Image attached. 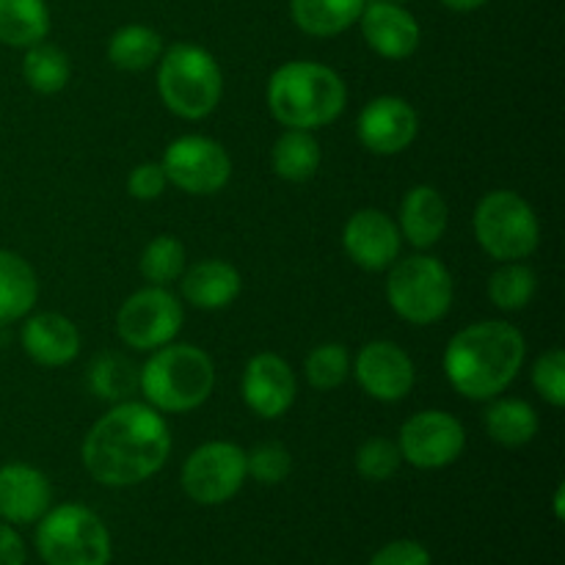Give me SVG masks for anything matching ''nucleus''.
<instances>
[{"mask_svg":"<svg viewBox=\"0 0 565 565\" xmlns=\"http://www.w3.org/2000/svg\"><path fill=\"white\" fill-rule=\"evenodd\" d=\"M86 472L108 489H127L154 478L171 456V430L149 403L121 401L92 425L83 439Z\"/></svg>","mask_w":565,"mask_h":565,"instance_id":"obj_1","label":"nucleus"},{"mask_svg":"<svg viewBox=\"0 0 565 565\" xmlns=\"http://www.w3.org/2000/svg\"><path fill=\"white\" fill-rule=\"evenodd\" d=\"M527 356V342L516 326L505 320H483L458 331L441 364L452 390L467 401L500 397L516 381Z\"/></svg>","mask_w":565,"mask_h":565,"instance_id":"obj_2","label":"nucleus"},{"mask_svg":"<svg viewBox=\"0 0 565 565\" xmlns=\"http://www.w3.org/2000/svg\"><path fill=\"white\" fill-rule=\"evenodd\" d=\"M268 110L281 127L318 130L342 116L348 105L345 81L318 61H287L270 75Z\"/></svg>","mask_w":565,"mask_h":565,"instance_id":"obj_3","label":"nucleus"},{"mask_svg":"<svg viewBox=\"0 0 565 565\" xmlns=\"http://www.w3.org/2000/svg\"><path fill=\"white\" fill-rule=\"evenodd\" d=\"M138 390L160 414L193 412L213 395L215 364L199 345L169 342L138 370Z\"/></svg>","mask_w":565,"mask_h":565,"instance_id":"obj_4","label":"nucleus"},{"mask_svg":"<svg viewBox=\"0 0 565 565\" xmlns=\"http://www.w3.org/2000/svg\"><path fill=\"white\" fill-rule=\"evenodd\" d=\"M158 94L166 108L188 121L213 114L224 94V72L213 53L199 44L177 42L158 61Z\"/></svg>","mask_w":565,"mask_h":565,"instance_id":"obj_5","label":"nucleus"},{"mask_svg":"<svg viewBox=\"0 0 565 565\" xmlns=\"http://www.w3.org/2000/svg\"><path fill=\"white\" fill-rule=\"evenodd\" d=\"M36 552L44 565H108L114 546L92 508L64 502L39 519Z\"/></svg>","mask_w":565,"mask_h":565,"instance_id":"obj_6","label":"nucleus"},{"mask_svg":"<svg viewBox=\"0 0 565 565\" xmlns=\"http://www.w3.org/2000/svg\"><path fill=\"white\" fill-rule=\"evenodd\" d=\"M456 285L441 259L428 254L395 259L386 279V298L397 318L412 326H430L445 318L452 307Z\"/></svg>","mask_w":565,"mask_h":565,"instance_id":"obj_7","label":"nucleus"},{"mask_svg":"<svg viewBox=\"0 0 565 565\" xmlns=\"http://www.w3.org/2000/svg\"><path fill=\"white\" fill-rule=\"evenodd\" d=\"M475 237L497 263L527 259L541 243V224L516 191H489L475 207Z\"/></svg>","mask_w":565,"mask_h":565,"instance_id":"obj_8","label":"nucleus"},{"mask_svg":"<svg viewBox=\"0 0 565 565\" xmlns=\"http://www.w3.org/2000/svg\"><path fill=\"white\" fill-rule=\"evenodd\" d=\"M185 309L166 287H143L132 292L116 312V334L132 351H158L180 334Z\"/></svg>","mask_w":565,"mask_h":565,"instance_id":"obj_9","label":"nucleus"},{"mask_svg":"<svg viewBox=\"0 0 565 565\" xmlns=\"http://www.w3.org/2000/svg\"><path fill=\"white\" fill-rule=\"evenodd\" d=\"M246 450L232 441H207L185 458L182 491L199 505H224L246 483Z\"/></svg>","mask_w":565,"mask_h":565,"instance_id":"obj_10","label":"nucleus"},{"mask_svg":"<svg viewBox=\"0 0 565 565\" xmlns=\"http://www.w3.org/2000/svg\"><path fill=\"white\" fill-rule=\"evenodd\" d=\"M160 166L169 185L191 196H213L232 180L230 152L207 136H182L171 141Z\"/></svg>","mask_w":565,"mask_h":565,"instance_id":"obj_11","label":"nucleus"},{"mask_svg":"<svg viewBox=\"0 0 565 565\" xmlns=\"http://www.w3.org/2000/svg\"><path fill=\"white\" fill-rule=\"evenodd\" d=\"M467 445V430L452 414L428 408L417 412L403 423L397 447H401L403 461L412 467L430 472V469H445L461 458Z\"/></svg>","mask_w":565,"mask_h":565,"instance_id":"obj_12","label":"nucleus"},{"mask_svg":"<svg viewBox=\"0 0 565 565\" xmlns=\"http://www.w3.org/2000/svg\"><path fill=\"white\" fill-rule=\"evenodd\" d=\"M351 373L356 375L359 386L381 403H397L408 397L417 381L412 356L390 340H373L359 348Z\"/></svg>","mask_w":565,"mask_h":565,"instance_id":"obj_13","label":"nucleus"},{"mask_svg":"<svg viewBox=\"0 0 565 565\" xmlns=\"http://www.w3.org/2000/svg\"><path fill=\"white\" fill-rule=\"evenodd\" d=\"M419 132V116L408 99L384 94L362 108L356 119V136L367 152L390 158L406 152Z\"/></svg>","mask_w":565,"mask_h":565,"instance_id":"obj_14","label":"nucleus"},{"mask_svg":"<svg viewBox=\"0 0 565 565\" xmlns=\"http://www.w3.org/2000/svg\"><path fill=\"white\" fill-rule=\"evenodd\" d=\"M243 403L263 419H279L292 408L298 381L279 353H257L248 359L241 381Z\"/></svg>","mask_w":565,"mask_h":565,"instance_id":"obj_15","label":"nucleus"},{"mask_svg":"<svg viewBox=\"0 0 565 565\" xmlns=\"http://www.w3.org/2000/svg\"><path fill=\"white\" fill-rule=\"evenodd\" d=\"M401 230L384 210L364 207L348 218L342 230L345 254L364 270H386L401 257Z\"/></svg>","mask_w":565,"mask_h":565,"instance_id":"obj_16","label":"nucleus"},{"mask_svg":"<svg viewBox=\"0 0 565 565\" xmlns=\"http://www.w3.org/2000/svg\"><path fill=\"white\" fill-rule=\"evenodd\" d=\"M359 25L370 50L386 61H403L414 55L423 39L417 17L403 3H390V0H373L364 6Z\"/></svg>","mask_w":565,"mask_h":565,"instance_id":"obj_17","label":"nucleus"},{"mask_svg":"<svg viewBox=\"0 0 565 565\" xmlns=\"http://www.w3.org/2000/svg\"><path fill=\"white\" fill-rule=\"evenodd\" d=\"M53 489L42 469L31 463H3L0 467V522L33 524L50 511Z\"/></svg>","mask_w":565,"mask_h":565,"instance_id":"obj_18","label":"nucleus"},{"mask_svg":"<svg viewBox=\"0 0 565 565\" xmlns=\"http://www.w3.org/2000/svg\"><path fill=\"white\" fill-rule=\"evenodd\" d=\"M20 342L28 356L42 367H64L81 353V331L58 312H39L25 320Z\"/></svg>","mask_w":565,"mask_h":565,"instance_id":"obj_19","label":"nucleus"},{"mask_svg":"<svg viewBox=\"0 0 565 565\" xmlns=\"http://www.w3.org/2000/svg\"><path fill=\"white\" fill-rule=\"evenodd\" d=\"M182 298L191 307L204 309V312H218L235 303L241 296V270L230 265L226 259H202V263L185 268L180 276Z\"/></svg>","mask_w":565,"mask_h":565,"instance_id":"obj_20","label":"nucleus"},{"mask_svg":"<svg viewBox=\"0 0 565 565\" xmlns=\"http://www.w3.org/2000/svg\"><path fill=\"white\" fill-rule=\"evenodd\" d=\"M450 210L441 193L434 185H414L401 202V237H406L414 248L436 246L447 232Z\"/></svg>","mask_w":565,"mask_h":565,"instance_id":"obj_21","label":"nucleus"},{"mask_svg":"<svg viewBox=\"0 0 565 565\" xmlns=\"http://www.w3.org/2000/svg\"><path fill=\"white\" fill-rule=\"evenodd\" d=\"M367 0H290V17L307 36L331 39L356 25Z\"/></svg>","mask_w":565,"mask_h":565,"instance_id":"obj_22","label":"nucleus"},{"mask_svg":"<svg viewBox=\"0 0 565 565\" xmlns=\"http://www.w3.org/2000/svg\"><path fill=\"white\" fill-rule=\"evenodd\" d=\"M36 298V270L17 252L0 248V323H14V320L31 315Z\"/></svg>","mask_w":565,"mask_h":565,"instance_id":"obj_23","label":"nucleus"},{"mask_svg":"<svg viewBox=\"0 0 565 565\" xmlns=\"http://www.w3.org/2000/svg\"><path fill=\"white\" fill-rule=\"evenodd\" d=\"M486 434L502 447H524L539 436L541 419L527 401L519 397H491L483 414Z\"/></svg>","mask_w":565,"mask_h":565,"instance_id":"obj_24","label":"nucleus"},{"mask_svg":"<svg viewBox=\"0 0 565 565\" xmlns=\"http://www.w3.org/2000/svg\"><path fill=\"white\" fill-rule=\"evenodd\" d=\"M320 160H323V149H320L312 130H290L287 127L270 149V169L287 182L312 180L320 169Z\"/></svg>","mask_w":565,"mask_h":565,"instance_id":"obj_25","label":"nucleus"},{"mask_svg":"<svg viewBox=\"0 0 565 565\" xmlns=\"http://www.w3.org/2000/svg\"><path fill=\"white\" fill-rule=\"evenodd\" d=\"M50 33V9L44 0H0V44L28 50Z\"/></svg>","mask_w":565,"mask_h":565,"instance_id":"obj_26","label":"nucleus"},{"mask_svg":"<svg viewBox=\"0 0 565 565\" xmlns=\"http://www.w3.org/2000/svg\"><path fill=\"white\" fill-rule=\"evenodd\" d=\"M163 36L154 28L132 22L121 25L108 39V61L121 72H143L154 66L163 55Z\"/></svg>","mask_w":565,"mask_h":565,"instance_id":"obj_27","label":"nucleus"},{"mask_svg":"<svg viewBox=\"0 0 565 565\" xmlns=\"http://www.w3.org/2000/svg\"><path fill=\"white\" fill-rule=\"evenodd\" d=\"M22 77L39 94H58L70 83L72 64L70 55L55 44H33L22 58Z\"/></svg>","mask_w":565,"mask_h":565,"instance_id":"obj_28","label":"nucleus"},{"mask_svg":"<svg viewBox=\"0 0 565 565\" xmlns=\"http://www.w3.org/2000/svg\"><path fill=\"white\" fill-rule=\"evenodd\" d=\"M539 290V279L530 265L502 263L489 279V301L502 312H522Z\"/></svg>","mask_w":565,"mask_h":565,"instance_id":"obj_29","label":"nucleus"},{"mask_svg":"<svg viewBox=\"0 0 565 565\" xmlns=\"http://www.w3.org/2000/svg\"><path fill=\"white\" fill-rule=\"evenodd\" d=\"M88 386L103 401L121 403L138 390V367L119 353H103L88 367Z\"/></svg>","mask_w":565,"mask_h":565,"instance_id":"obj_30","label":"nucleus"},{"mask_svg":"<svg viewBox=\"0 0 565 565\" xmlns=\"http://www.w3.org/2000/svg\"><path fill=\"white\" fill-rule=\"evenodd\" d=\"M185 268V246L174 235H158L147 243L141 254V276L154 287H169L171 281H180Z\"/></svg>","mask_w":565,"mask_h":565,"instance_id":"obj_31","label":"nucleus"},{"mask_svg":"<svg viewBox=\"0 0 565 565\" xmlns=\"http://www.w3.org/2000/svg\"><path fill=\"white\" fill-rule=\"evenodd\" d=\"M303 373L307 381L320 392L340 390L351 375V356H348L345 345L340 342H323V345L312 348L303 362Z\"/></svg>","mask_w":565,"mask_h":565,"instance_id":"obj_32","label":"nucleus"},{"mask_svg":"<svg viewBox=\"0 0 565 565\" xmlns=\"http://www.w3.org/2000/svg\"><path fill=\"white\" fill-rule=\"evenodd\" d=\"M401 463V447H397V441L384 439V436L367 439L356 450V472L364 480H373V483H384V480L395 478Z\"/></svg>","mask_w":565,"mask_h":565,"instance_id":"obj_33","label":"nucleus"},{"mask_svg":"<svg viewBox=\"0 0 565 565\" xmlns=\"http://www.w3.org/2000/svg\"><path fill=\"white\" fill-rule=\"evenodd\" d=\"M246 472L263 486H279L290 478L292 456L279 441H263L246 452Z\"/></svg>","mask_w":565,"mask_h":565,"instance_id":"obj_34","label":"nucleus"},{"mask_svg":"<svg viewBox=\"0 0 565 565\" xmlns=\"http://www.w3.org/2000/svg\"><path fill=\"white\" fill-rule=\"evenodd\" d=\"M533 386L550 406H565V353L552 348L533 364Z\"/></svg>","mask_w":565,"mask_h":565,"instance_id":"obj_35","label":"nucleus"},{"mask_svg":"<svg viewBox=\"0 0 565 565\" xmlns=\"http://www.w3.org/2000/svg\"><path fill=\"white\" fill-rule=\"evenodd\" d=\"M166 185H169V180H166V171L160 163H138L127 177V191L138 202H152L166 191Z\"/></svg>","mask_w":565,"mask_h":565,"instance_id":"obj_36","label":"nucleus"},{"mask_svg":"<svg viewBox=\"0 0 565 565\" xmlns=\"http://www.w3.org/2000/svg\"><path fill=\"white\" fill-rule=\"evenodd\" d=\"M367 565H430V552L419 541H392L381 546Z\"/></svg>","mask_w":565,"mask_h":565,"instance_id":"obj_37","label":"nucleus"},{"mask_svg":"<svg viewBox=\"0 0 565 565\" xmlns=\"http://www.w3.org/2000/svg\"><path fill=\"white\" fill-rule=\"evenodd\" d=\"M25 544L11 524L0 522V565H25Z\"/></svg>","mask_w":565,"mask_h":565,"instance_id":"obj_38","label":"nucleus"},{"mask_svg":"<svg viewBox=\"0 0 565 565\" xmlns=\"http://www.w3.org/2000/svg\"><path fill=\"white\" fill-rule=\"evenodd\" d=\"M489 0H441V6H447L450 11H478Z\"/></svg>","mask_w":565,"mask_h":565,"instance_id":"obj_39","label":"nucleus"},{"mask_svg":"<svg viewBox=\"0 0 565 565\" xmlns=\"http://www.w3.org/2000/svg\"><path fill=\"white\" fill-rule=\"evenodd\" d=\"M555 516L563 519V486H557V494H555Z\"/></svg>","mask_w":565,"mask_h":565,"instance_id":"obj_40","label":"nucleus"},{"mask_svg":"<svg viewBox=\"0 0 565 565\" xmlns=\"http://www.w3.org/2000/svg\"><path fill=\"white\" fill-rule=\"evenodd\" d=\"M390 3H408V0H390Z\"/></svg>","mask_w":565,"mask_h":565,"instance_id":"obj_41","label":"nucleus"}]
</instances>
